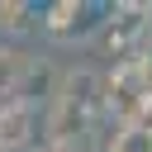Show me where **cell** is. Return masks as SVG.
Wrapping results in <instances>:
<instances>
[{
	"label": "cell",
	"instance_id": "cell-6",
	"mask_svg": "<svg viewBox=\"0 0 152 152\" xmlns=\"http://www.w3.org/2000/svg\"><path fill=\"white\" fill-rule=\"evenodd\" d=\"M43 24V10L28 0H0V33L5 38H24Z\"/></svg>",
	"mask_w": 152,
	"mask_h": 152
},
{
	"label": "cell",
	"instance_id": "cell-1",
	"mask_svg": "<svg viewBox=\"0 0 152 152\" xmlns=\"http://www.w3.org/2000/svg\"><path fill=\"white\" fill-rule=\"evenodd\" d=\"M100 109H104V86H100V76H95L90 66L62 71V86H57V95H52V104H48V142H62V138H71V133L95 128Z\"/></svg>",
	"mask_w": 152,
	"mask_h": 152
},
{
	"label": "cell",
	"instance_id": "cell-11",
	"mask_svg": "<svg viewBox=\"0 0 152 152\" xmlns=\"http://www.w3.org/2000/svg\"><path fill=\"white\" fill-rule=\"evenodd\" d=\"M133 124H138V128H147V133H152V100H147V104H142V114H138V119H133Z\"/></svg>",
	"mask_w": 152,
	"mask_h": 152
},
{
	"label": "cell",
	"instance_id": "cell-12",
	"mask_svg": "<svg viewBox=\"0 0 152 152\" xmlns=\"http://www.w3.org/2000/svg\"><path fill=\"white\" fill-rule=\"evenodd\" d=\"M33 152H52V147H33Z\"/></svg>",
	"mask_w": 152,
	"mask_h": 152
},
{
	"label": "cell",
	"instance_id": "cell-5",
	"mask_svg": "<svg viewBox=\"0 0 152 152\" xmlns=\"http://www.w3.org/2000/svg\"><path fill=\"white\" fill-rule=\"evenodd\" d=\"M33 124H38V109L19 104V100H5L0 104V152H14L33 138Z\"/></svg>",
	"mask_w": 152,
	"mask_h": 152
},
{
	"label": "cell",
	"instance_id": "cell-3",
	"mask_svg": "<svg viewBox=\"0 0 152 152\" xmlns=\"http://www.w3.org/2000/svg\"><path fill=\"white\" fill-rule=\"evenodd\" d=\"M152 5H138V0H124V5H109V19H104V43L109 52H119V62H133L142 52V43L152 38Z\"/></svg>",
	"mask_w": 152,
	"mask_h": 152
},
{
	"label": "cell",
	"instance_id": "cell-8",
	"mask_svg": "<svg viewBox=\"0 0 152 152\" xmlns=\"http://www.w3.org/2000/svg\"><path fill=\"white\" fill-rule=\"evenodd\" d=\"M109 152H152V133L138 124H119V133L109 138Z\"/></svg>",
	"mask_w": 152,
	"mask_h": 152
},
{
	"label": "cell",
	"instance_id": "cell-9",
	"mask_svg": "<svg viewBox=\"0 0 152 152\" xmlns=\"http://www.w3.org/2000/svg\"><path fill=\"white\" fill-rule=\"evenodd\" d=\"M52 152H100L104 142H100V128H86V133H71V138H62V142H48Z\"/></svg>",
	"mask_w": 152,
	"mask_h": 152
},
{
	"label": "cell",
	"instance_id": "cell-7",
	"mask_svg": "<svg viewBox=\"0 0 152 152\" xmlns=\"http://www.w3.org/2000/svg\"><path fill=\"white\" fill-rule=\"evenodd\" d=\"M24 66H28V57H24L19 48L0 43V104H5V100H14V90H19V76H24Z\"/></svg>",
	"mask_w": 152,
	"mask_h": 152
},
{
	"label": "cell",
	"instance_id": "cell-2",
	"mask_svg": "<svg viewBox=\"0 0 152 152\" xmlns=\"http://www.w3.org/2000/svg\"><path fill=\"white\" fill-rule=\"evenodd\" d=\"M109 5H90V0H52L43 10V33L52 43H81L95 28H104Z\"/></svg>",
	"mask_w": 152,
	"mask_h": 152
},
{
	"label": "cell",
	"instance_id": "cell-4",
	"mask_svg": "<svg viewBox=\"0 0 152 152\" xmlns=\"http://www.w3.org/2000/svg\"><path fill=\"white\" fill-rule=\"evenodd\" d=\"M57 86H62V71H57L48 57H28V66H24V76H19L14 100H19V104H28V109H38V104H52Z\"/></svg>",
	"mask_w": 152,
	"mask_h": 152
},
{
	"label": "cell",
	"instance_id": "cell-10",
	"mask_svg": "<svg viewBox=\"0 0 152 152\" xmlns=\"http://www.w3.org/2000/svg\"><path fill=\"white\" fill-rule=\"evenodd\" d=\"M133 62H138V71H142V81H147V86H152V38H147V43H142V52H138V57H133Z\"/></svg>",
	"mask_w": 152,
	"mask_h": 152
}]
</instances>
